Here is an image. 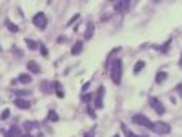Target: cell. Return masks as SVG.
<instances>
[{
    "label": "cell",
    "mask_w": 182,
    "mask_h": 137,
    "mask_svg": "<svg viewBox=\"0 0 182 137\" xmlns=\"http://www.w3.org/2000/svg\"><path fill=\"white\" fill-rule=\"evenodd\" d=\"M104 95H106V88L104 86H98L97 93H95V108L97 110L104 108Z\"/></svg>",
    "instance_id": "277c9868"
},
{
    "label": "cell",
    "mask_w": 182,
    "mask_h": 137,
    "mask_svg": "<svg viewBox=\"0 0 182 137\" xmlns=\"http://www.w3.org/2000/svg\"><path fill=\"white\" fill-rule=\"evenodd\" d=\"M133 123L139 124V126H144L148 130H155V123H151L146 115H142V113H136V115H133Z\"/></svg>",
    "instance_id": "7a4b0ae2"
},
{
    "label": "cell",
    "mask_w": 182,
    "mask_h": 137,
    "mask_svg": "<svg viewBox=\"0 0 182 137\" xmlns=\"http://www.w3.org/2000/svg\"><path fill=\"white\" fill-rule=\"evenodd\" d=\"M95 130H97V128L93 126V128H91L89 132H86V133H84V137H93V135H95Z\"/></svg>",
    "instance_id": "4316f807"
},
{
    "label": "cell",
    "mask_w": 182,
    "mask_h": 137,
    "mask_svg": "<svg viewBox=\"0 0 182 137\" xmlns=\"http://www.w3.org/2000/svg\"><path fill=\"white\" fill-rule=\"evenodd\" d=\"M28 70H29L31 73H40V66H38L37 62L29 60V62H28Z\"/></svg>",
    "instance_id": "9a60e30c"
},
{
    "label": "cell",
    "mask_w": 182,
    "mask_h": 137,
    "mask_svg": "<svg viewBox=\"0 0 182 137\" xmlns=\"http://www.w3.org/2000/svg\"><path fill=\"white\" fill-rule=\"evenodd\" d=\"M16 81H18L20 84H29V82H31V75H29V73H20V75L16 77Z\"/></svg>",
    "instance_id": "30bf717a"
},
{
    "label": "cell",
    "mask_w": 182,
    "mask_h": 137,
    "mask_svg": "<svg viewBox=\"0 0 182 137\" xmlns=\"http://www.w3.org/2000/svg\"><path fill=\"white\" fill-rule=\"evenodd\" d=\"M15 104L20 108V110H29L31 108V102L28 99H15Z\"/></svg>",
    "instance_id": "52a82bcc"
},
{
    "label": "cell",
    "mask_w": 182,
    "mask_h": 137,
    "mask_svg": "<svg viewBox=\"0 0 182 137\" xmlns=\"http://www.w3.org/2000/svg\"><path fill=\"white\" fill-rule=\"evenodd\" d=\"M31 91H28V90H16L15 91V95H16V99H24L26 95H29Z\"/></svg>",
    "instance_id": "ac0fdd59"
},
{
    "label": "cell",
    "mask_w": 182,
    "mask_h": 137,
    "mask_svg": "<svg viewBox=\"0 0 182 137\" xmlns=\"http://www.w3.org/2000/svg\"><path fill=\"white\" fill-rule=\"evenodd\" d=\"M93 29H95V24H93V22H87V28H86V33H84L86 40H89L91 37H93Z\"/></svg>",
    "instance_id": "ba28073f"
},
{
    "label": "cell",
    "mask_w": 182,
    "mask_h": 137,
    "mask_svg": "<svg viewBox=\"0 0 182 137\" xmlns=\"http://www.w3.org/2000/svg\"><path fill=\"white\" fill-rule=\"evenodd\" d=\"M166 79H168V73H166V72H158L157 77H155V82H157V84H162Z\"/></svg>",
    "instance_id": "2e32d148"
},
{
    "label": "cell",
    "mask_w": 182,
    "mask_h": 137,
    "mask_svg": "<svg viewBox=\"0 0 182 137\" xmlns=\"http://www.w3.org/2000/svg\"><path fill=\"white\" fill-rule=\"evenodd\" d=\"M4 26H6L11 33H18V26H16V24H13V22H11V20H7V18L4 20Z\"/></svg>",
    "instance_id": "4fadbf2b"
},
{
    "label": "cell",
    "mask_w": 182,
    "mask_h": 137,
    "mask_svg": "<svg viewBox=\"0 0 182 137\" xmlns=\"http://www.w3.org/2000/svg\"><path fill=\"white\" fill-rule=\"evenodd\" d=\"M178 66L182 68V53H180V60H178Z\"/></svg>",
    "instance_id": "836d02e7"
},
{
    "label": "cell",
    "mask_w": 182,
    "mask_h": 137,
    "mask_svg": "<svg viewBox=\"0 0 182 137\" xmlns=\"http://www.w3.org/2000/svg\"><path fill=\"white\" fill-rule=\"evenodd\" d=\"M49 88H51V86H49V82H42V84H40V90L44 91V93H49V91H51Z\"/></svg>",
    "instance_id": "603a6c76"
},
{
    "label": "cell",
    "mask_w": 182,
    "mask_h": 137,
    "mask_svg": "<svg viewBox=\"0 0 182 137\" xmlns=\"http://www.w3.org/2000/svg\"><path fill=\"white\" fill-rule=\"evenodd\" d=\"M22 137H33L31 133H24V135H22Z\"/></svg>",
    "instance_id": "e575fe53"
},
{
    "label": "cell",
    "mask_w": 182,
    "mask_h": 137,
    "mask_svg": "<svg viewBox=\"0 0 182 137\" xmlns=\"http://www.w3.org/2000/svg\"><path fill=\"white\" fill-rule=\"evenodd\" d=\"M48 119H49V121H58L57 111H49V113H48Z\"/></svg>",
    "instance_id": "d4e9b609"
},
{
    "label": "cell",
    "mask_w": 182,
    "mask_h": 137,
    "mask_svg": "<svg viewBox=\"0 0 182 137\" xmlns=\"http://www.w3.org/2000/svg\"><path fill=\"white\" fill-rule=\"evenodd\" d=\"M144 64H146L144 60H139V62L135 64V68H133V73H135V75H139V72H142V70H144Z\"/></svg>",
    "instance_id": "e0dca14e"
},
{
    "label": "cell",
    "mask_w": 182,
    "mask_h": 137,
    "mask_svg": "<svg viewBox=\"0 0 182 137\" xmlns=\"http://www.w3.org/2000/svg\"><path fill=\"white\" fill-rule=\"evenodd\" d=\"M26 130H33V128H38V123H33V121H26L24 123Z\"/></svg>",
    "instance_id": "7402d4cb"
},
{
    "label": "cell",
    "mask_w": 182,
    "mask_h": 137,
    "mask_svg": "<svg viewBox=\"0 0 182 137\" xmlns=\"http://www.w3.org/2000/svg\"><path fill=\"white\" fill-rule=\"evenodd\" d=\"M9 132H11V135H16V137H22V135H24V133L20 132V128H18L16 124H15V126H11V130H9Z\"/></svg>",
    "instance_id": "44dd1931"
},
{
    "label": "cell",
    "mask_w": 182,
    "mask_h": 137,
    "mask_svg": "<svg viewBox=\"0 0 182 137\" xmlns=\"http://www.w3.org/2000/svg\"><path fill=\"white\" fill-rule=\"evenodd\" d=\"M2 135H4V137H13L11 132H7V130H2Z\"/></svg>",
    "instance_id": "1f68e13d"
},
{
    "label": "cell",
    "mask_w": 182,
    "mask_h": 137,
    "mask_svg": "<svg viewBox=\"0 0 182 137\" xmlns=\"http://www.w3.org/2000/svg\"><path fill=\"white\" fill-rule=\"evenodd\" d=\"M38 50H40V53H42L44 57H48V50H46V46H44V44H40V48H38Z\"/></svg>",
    "instance_id": "83f0119b"
},
{
    "label": "cell",
    "mask_w": 182,
    "mask_h": 137,
    "mask_svg": "<svg viewBox=\"0 0 182 137\" xmlns=\"http://www.w3.org/2000/svg\"><path fill=\"white\" fill-rule=\"evenodd\" d=\"M120 128H122V132L126 133V137H139V135H136V133H133V132H129V130H128V126H126L124 123L120 124Z\"/></svg>",
    "instance_id": "ffe728a7"
},
{
    "label": "cell",
    "mask_w": 182,
    "mask_h": 137,
    "mask_svg": "<svg viewBox=\"0 0 182 137\" xmlns=\"http://www.w3.org/2000/svg\"><path fill=\"white\" fill-rule=\"evenodd\" d=\"M169 46H171V38L166 42V44H162V46H158V50H160V53H168L169 51Z\"/></svg>",
    "instance_id": "d6986e66"
},
{
    "label": "cell",
    "mask_w": 182,
    "mask_h": 137,
    "mask_svg": "<svg viewBox=\"0 0 182 137\" xmlns=\"http://www.w3.org/2000/svg\"><path fill=\"white\" fill-rule=\"evenodd\" d=\"M24 42H26V46H28V48H29V50H33V51H37V48H40V42H37V40L26 38Z\"/></svg>",
    "instance_id": "8fae6325"
},
{
    "label": "cell",
    "mask_w": 182,
    "mask_h": 137,
    "mask_svg": "<svg viewBox=\"0 0 182 137\" xmlns=\"http://www.w3.org/2000/svg\"><path fill=\"white\" fill-rule=\"evenodd\" d=\"M177 93L182 97V82H180V84H177Z\"/></svg>",
    "instance_id": "4dcf8cb0"
},
{
    "label": "cell",
    "mask_w": 182,
    "mask_h": 137,
    "mask_svg": "<svg viewBox=\"0 0 182 137\" xmlns=\"http://www.w3.org/2000/svg\"><path fill=\"white\" fill-rule=\"evenodd\" d=\"M122 70H124V64H122L120 59H115L111 62V66H109V77H111V81L115 84H120V81H122Z\"/></svg>",
    "instance_id": "6da1fadb"
},
{
    "label": "cell",
    "mask_w": 182,
    "mask_h": 137,
    "mask_svg": "<svg viewBox=\"0 0 182 137\" xmlns=\"http://www.w3.org/2000/svg\"><path fill=\"white\" fill-rule=\"evenodd\" d=\"M53 86H55V90H57V97H58V99H64V95H66V93H64V90H62V84H60L58 81H55V82H53Z\"/></svg>",
    "instance_id": "5bb4252c"
},
{
    "label": "cell",
    "mask_w": 182,
    "mask_h": 137,
    "mask_svg": "<svg viewBox=\"0 0 182 137\" xmlns=\"http://www.w3.org/2000/svg\"><path fill=\"white\" fill-rule=\"evenodd\" d=\"M91 99H93V95H91V93H84V95L80 97V101H82V102H89Z\"/></svg>",
    "instance_id": "cb8c5ba5"
},
{
    "label": "cell",
    "mask_w": 182,
    "mask_h": 137,
    "mask_svg": "<svg viewBox=\"0 0 182 137\" xmlns=\"http://www.w3.org/2000/svg\"><path fill=\"white\" fill-rule=\"evenodd\" d=\"M33 24L38 28V29H46V26H48V17H46V13H37L33 17Z\"/></svg>",
    "instance_id": "3957f363"
},
{
    "label": "cell",
    "mask_w": 182,
    "mask_h": 137,
    "mask_svg": "<svg viewBox=\"0 0 182 137\" xmlns=\"http://www.w3.org/2000/svg\"><path fill=\"white\" fill-rule=\"evenodd\" d=\"M82 50H84V42H75V46H73V50H71V55H80L82 53Z\"/></svg>",
    "instance_id": "9c48e42d"
},
{
    "label": "cell",
    "mask_w": 182,
    "mask_h": 137,
    "mask_svg": "<svg viewBox=\"0 0 182 137\" xmlns=\"http://www.w3.org/2000/svg\"><path fill=\"white\" fill-rule=\"evenodd\" d=\"M153 132L160 133V135H166V133H169V132H171V126H169L168 123L158 121V123H155V130H153Z\"/></svg>",
    "instance_id": "8992f818"
},
{
    "label": "cell",
    "mask_w": 182,
    "mask_h": 137,
    "mask_svg": "<svg viewBox=\"0 0 182 137\" xmlns=\"http://www.w3.org/2000/svg\"><path fill=\"white\" fill-rule=\"evenodd\" d=\"M78 18H80V15H75V17H73V18H71L69 22H67V26H73V24H75V22H77Z\"/></svg>",
    "instance_id": "f1b7e54d"
},
{
    "label": "cell",
    "mask_w": 182,
    "mask_h": 137,
    "mask_svg": "<svg viewBox=\"0 0 182 137\" xmlns=\"http://www.w3.org/2000/svg\"><path fill=\"white\" fill-rule=\"evenodd\" d=\"M129 6H131V2H117V4H115V11L122 13V11H126Z\"/></svg>",
    "instance_id": "7c38bea8"
},
{
    "label": "cell",
    "mask_w": 182,
    "mask_h": 137,
    "mask_svg": "<svg viewBox=\"0 0 182 137\" xmlns=\"http://www.w3.org/2000/svg\"><path fill=\"white\" fill-rule=\"evenodd\" d=\"M149 104L153 106V110L158 113V115H164V113H166V108H164V104H162L160 101H158L157 97H151V99H149Z\"/></svg>",
    "instance_id": "5b68a950"
},
{
    "label": "cell",
    "mask_w": 182,
    "mask_h": 137,
    "mask_svg": "<svg viewBox=\"0 0 182 137\" xmlns=\"http://www.w3.org/2000/svg\"><path fill=\"white\" fill-rule=\"evenodd\" d=\"M87 88H89V82H86V84L82 86V91H84V93H86V91H87Z\"/></svg>",
    "instance_id": "d6a6232c"
},
{
    "label": "cell",
    "mask_w": 182,
    "mask_h": 137,
    "mask_svg": "<svg viewBox=\"0 0 182 137\" xmlns=\"http://www.w3.org/2000/svg\"><path fill=\"white\" fill-rule=\"evenodd\" d=\"M113 137H120V135H117V133H115V135H113Z\"/></svg>",
    "instance_id": "d590c367"
},
{
    "label": "cell",
    "mask_w": 182,
    "mask_h": 137,
    "mask_svg": "<svg viewBox=\"0 0 182 137\" xmlns=\"http://www.w3.org/2000/svg\"><path fill=\"white\" fill-rule=\"evenodd\" d=\"M87 115H89L91 119H97V111H95L93 108H89V110H87Z\"/></svg>",
    "instance_id": "484cf974"
},
{
    "label": "cell",
    "mask_w": 182,
    "mask_h": 137,
    "mask_svg": "<svg viewBox=\"0 0 182 137\" xmlns=\"http://www.w3.org/2000/svg\"><path fill=\"white\" fill-rule=\"evenodd\" d=\"M7 117H9V110H7V108H6V110H4V111H2V121H6V119H7Z\"/></svg>",
    "instance_id": "f546056e"
}]
</instances>
